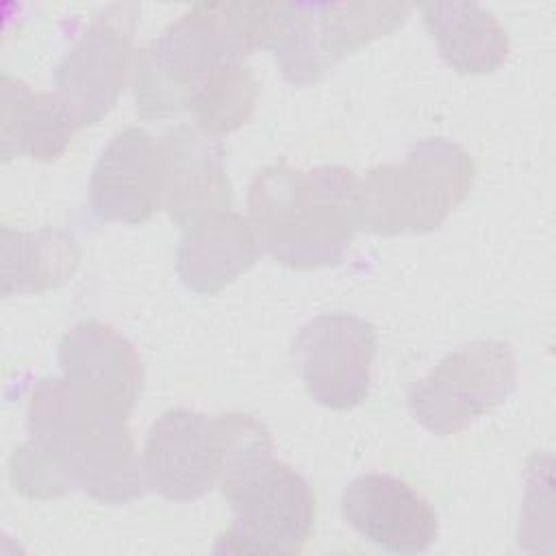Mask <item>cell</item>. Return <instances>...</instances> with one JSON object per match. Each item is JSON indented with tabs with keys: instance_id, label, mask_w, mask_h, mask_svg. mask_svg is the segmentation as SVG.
Masks as SVG:
<instances>
[{
	"instance_id": "6da1fadb",
	"label": "cell",
	"mask_w": 556,
	"mask_h": 556,
	"mask_svg": "<svg viewBox=\"0 0 556 556\" xmlns=\"http://www.w3.org/2000/svg\"><path fill=\"white\" fill-rule=\"evenodd\" d=\"M26 430L28 439L9 458L17 493L54 500L80 491L102 504H128L146 493L128 415L80 395L63 376L35 382Z\"/></svg>"
},
{
	"instance_id": "5bb4252c",
	"label": "cell",
	"mask_w": 556,
	"mask_h": 556,
	"mask_svg": "<svg viewBox=\"0 0 556 556\" xmlns=\"http://www.w3.org/2000/svg\"><path fill=\"white\" fill-rule=\"evenodd\" d=\"M163 163V208L178 228L232 204L222 141L198 126L178 124L159 137Z\"/></svg>"
},
{
	"instance_id": "ba28073f",
	"label": "cell",
	"mask_w": 556,
	"mask_h": 556,
	"mask_svg": "<svg viewBox=\"0 0 556 556\" xmlns=\"http://www.w3.org/2000/svg\"><path fill=\"white\" fill-rule=\"evenodd\" d=\"M517 384V358L500 339L463 343L408 389L419 426L439 437L458 434L500 406Z\"/></svg>"
},
{
	"instance_id": "30bf717a",
	"label": "cell",
	"mask_w": 556,
	"mask_h": 556,
	"mask_svg": "<svg viewBox=\"0 0 556 556\" xmlns=\"http://www.w3.org/2000/svg\"><path fill=\"white\" fill-rule=\"evenodd\" d=\"M291 356L315 402L348 410L369 393L376 330L358 315L324 313L298 330Z\"/></svg>"
},
{
	"instance_id": "e0dca14e",
	"label": "cell",
	"mask_w": 556,
	"mask_h": 556,
	"mask_svg": "<svg viewBox=\"0 0 556 556\" xmlns=\"http://www.w3.org/2000/svg\"><path fill=\"white\" fill-rule=\"evenodd\" d=\"M424 24L437 41L441 59L458 74H491L500 70L510 41L500 20L476 2H426Z\"/></svg>"
},
{
	"instance_id": "8fae6325",
	"label": "cell",
	"mask_w": 556,
	"mask_h": 556,
	"mask_svg": "<svg viewBox=\"0 0 556 556\" xmlns=\"http://www.w3.org/2000/svg\"><path fill=\"white\" fill-rule=\"evenodd\" d=\"M341 515L365 541L389 554L426 552L439 536L428 497L391 473H363L341 495Z\"/></svg>"
},
{
	"instance_id": "5b68a950",
	"label": "cell",
	"mask_w": 556,
	"mask_h": 556,
	"mask_svg": "<svg viewBox=\"0 0 556 556\" xmlns=\"http://www.w3.org/2000/svg\"><path fill=\"white\" fill-rule=\"evenodd\" d=\"M269 447L271 432L252 415L208 417L169 408L148 430L141 467L154 493L169 502H193L217 486L237 460Z\"/></svg>"
},
{
	"instance_id": "8992f818",
	"label": "cell",
	"mask_w": 556,
	"mask_h": 556,
	"mask_svg": "<svg viewBox=\"0 0 556 556\" xmlns=\"http://www.w3.org/2000/svg\"><path fill=\"white\" fill-rule=\"evenodd\" d=\"M235 513L232 526L217 539L215 554H298L315 526V493L274 447L237 460L219 482Z\"/></svg>"
},
{
	"instance_id": "9a60e30c",
	"label": "cell",
	"mask_w": 556,
	"mask_h": 556,
	"mask_svg": "<svg viewBox=\"0 0 556 556\" xmlns=\"http://www.w3.org/2000/svg\"><path fill=\"white\" fill-rule=\"evenodd\" d=\"M261 241L248 217L226 208L185 228L176 250V271L198 295H215L261 258Z\"/></svg>"
},
{
	"instance_id": "2e32d148",
	"label": "cell",
	"mask_w": 556,
	"mask_h": 556,
	"mask_svg": "<svg viewBox=\"0 0 556 556\" xmlns=\"http://www.w3.org/2000/svg\"><path fill=\"white\" fill-rule=\"evenodd\" d=\"M85 124L59 96L33 91L26 83L2 74L0 78V150L2 161L28 156L54 161Z\"/></svg>"
},
{
	"instance_id": "ac0fdd59",
	"label": "cell",
	"mask_w": 556,
	"mask_h": 556,
	"mask_svg": "<svg viewBox=\"0 0 556 556\" xmlns=\"http://www.w3.org/2000/svg\"><path fill=\"white\" fill-rule=\"evenodd\" d=\"M83 252L78 241L61 228L15 230L0 228V278L2 295L41 293L70 280Z\"/></svg>"
},
{
	"instance_id": "4fadbf2b",
	"label": "cell",
	"mask_w": 556,
	"mask_h": 556,
	"mask_svg": "<svg viewBox=\"0 0 556 556\" xmlns=\"http://www.w3.org/2000/svg\"><path fill=\"white\" fill-rule=\"evenodd\" d=\"M59 365L80 395L130 417L146 374L135 345L113 326L98 319L72 326L59 343Z\"/></svg>"
},
{
	"instance_id": "52a82bcc",
	"label": "cell",
	"mask_w": 556,
	"mask_h": 556,
	"mask_svg": "<svg viewBox=\"0 0 556 556\" xmlns=\"http://www.w3.org/2000/svg\"><path fill=\"white\" fill-rule=\"evenodd\" d=\"M410 11L402 2L278 4L267 50L287 83L306 87L348 54L397 30Z\"/></svg>"
},
{
	"instance_id": "277c9868",
	"label": "cell",
	"mask_w": 556,
	"mask_h": 556,
	"mask_svg": "<svg viewBox=\"0 0 556 556\" xmlns=\"http://www.w3.org/2000/svg\"><path fill=\"white\" fill-rule=\"evenodd\" d=\"M476 180L471 154L443 137L415 141L400 163L371 167L358 180L361 230L395 237L443 226Z\"/></svg>"
},
{
	"instance_id": "7a4b0ae2",
	"label": "cell",
	"mask_w": 556,
	"mask_h": 556,
	"mask_svg": "<svg viewBox=\"0 0 556 556\" xmlns=\"http://www.w3.org/2000/svg\"><path fill=\"white\" fill-rule=\"evenodd\" d=\"M276 2H195L137 52L135 111L169 119L189 111L195 89L219 67L267 50Z\"/></svg>"
},
{
	"instance_id": "d6986e66",
	"label": "cell",
	"mask_w": 556,
	"mask_h": 556,
	"mask_svg": "<svg viewBox=\"0 0 556 556\" xmlns=\"http://www.w3.org/2000/svg\"><path fill=\"white\" fill-rule=\"evenodd\" d=\"M256 100L258 85L252 72L243 63H228L195 89L189 111L200 130L219 139L250 122Z\"/></svg>"
},
{
	"instance_id": "7c38bea8",
	"label": "cell",
	"mask_w": 556,
	"mask_h": 556,
	"mask_svg": "<svg viewBox=\"0 0 556 556\" xmlns=\"http://www.w3.org/2000/svg\"><path fill=\"white\" fill-rule=\"evenodd\" d=\"M89 206L102 222L137 226L163 208L159 139L139 126L122 128L93 165Z\"/></svg>"
},
{
	"instance_id": "9c48e42d",
	"label": "cell",
	"mask_w": 556,
	"mask_h": 556,
	"mask_svg": "<svg viewBox=\"0 0 556 556\" xmlns=\"http://www.w3.org/2000/svg\"><path fill=\"white\" fill-rule=\"evenodd\" d=\"M137 2H113L100 9L56 65L59 96L85 126L98 124L119 100L137 61Z\"/></svg>"
},
{
	"instance_id": "3957f363",
	"label": "cell",
	"mask_w": 556,
	"mask_h": 556,
	"mask_svg": "<svg viewBox=\"0 0 556 556\" xmlns=\"http://www.w3.org/2000/svg\"><path fill=\"white\" fill-rule=\"evenodd\" d=\"M248 211L261 248L280 265H337L361 230L358 178L343 165H267L248 187Z\"/></svg>"
}]
</instances>
